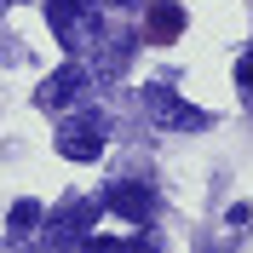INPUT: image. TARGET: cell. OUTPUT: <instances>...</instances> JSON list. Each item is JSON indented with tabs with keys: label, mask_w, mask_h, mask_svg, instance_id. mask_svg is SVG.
<instances>
[{
	"label": "cell",
	"mask_w": 253,
	"mask_h": 253,
	"mask_svg": "<svg viewBox=\"0 0 253 253\" xmlns=\"http://www.w3.org/2000/svg\"><path fill=\"white\" fill-rule=\"evenodd\" d=\"M150 115H156L161 126H173V132H202V126H213V115H207V110L184 104V98L167 92V86H150Z\"/></svg>",
	"instance_id": "3"
},
{
	"label": "cell",
	"mask_w": 253,
	"mask_h": 253,
	"mask_svg": "<svg viewBox=\"0 0 253 253\" xmlns=\"http://www.w3.org/2000/svg\"><path fill=\"white\" fill-rule=\"evenodd\" d=\"M86 63H63V69H52L46 81H41V104H46V110H69V104H75L81 92H86Z\"/></svg>",
	"instance_id": "5"
},
{
	"label": "cell",
	"mask_w": 253,
	"mask_h": 253,
	"mask_svg": "<svg viewBox=\"0 0 253 253\" xmlns=\"http://www.w3.org/2000/svg\"><path fill=\"white\" fill-rule=\"evenodd\" d=\"M236 81H242V92H253V52L236 63Z\"/></svg>",
	"instance_id": "9"
},
{
	"label": "cell",
	"mask_w": 253,
	"mask_h": 253,
	"mask_svg": "<svg viewBox=\"0 0 253 253\" xmlns=\"http://www.w3.org/2000/svg\"><path fill=\"white\" fill-rule=\"evenodd\" d=\"M178 29H184V12H178L173 0H161L156 12H150V41H173Z\"/></svg>",
	"instance_id": "6"
},
{
	"label": "cell",
	"mask_w": 253,
	"mask_h": 253,
	"mask_svg": "<svg viewBox=\"0 0 253 253\" xmlns=\"http://www.w3.org/2000/svg\"><path fill=\"white\" fill-rule=\"evenodd\" d=\"M0 6H6V0H0Z\"/></svg>",
	"instance_id": "11"
},
{
	"label": "cell",
	"mask_w": 253,
	"mask_h": 253,
	"mask_svg": "<svg viewBox=\"0 0 253 253\" xmlns=\"http://www.w3.org/2000/svg\"><path fill=\"white\" fill-rule=\"evenodd\" d=\"M98 6H132V0H98Z\"/></svg>",
	"instance_id": "10"
},
{
	"label": "cell",
	"mask_w": 253,
	"mask_h": 253,
	"mask_svg": "<svg viewBox=\"0 0 253 253\" xmlns=\"http://www.w3.org/2000/svg\"><path fill=\"white\" fill-rule=\"evenodd\" d=\"M46 23L69 52H86L98 35V17H92V0H46Z\"/></svg>",
	"instance_id": "1"
},
{
	"label": "cell",
	"mask_w": 253,
	"mask_h": 253,
	"mask_svg": "<svg viewBox=\"0 0 253 253\" xmlns=\"http://www.w3.org/2000/svg\"><path fill=\"white\" fill-rule=\"evenodd\" d=\"M58 156L63 161H98L104 156V126H98L92 115H69V121L58 126Z\"/></svg>",
	"instance_id": "2"
},
{
	"label": "cell",
	"mask_w": 253,
	"mask_h": 253,
	"mask_svg": "<svg viewBox=\"0 0 253 253\" xmlns=\"http://www.w3.org/2000/svg\"><path fill=\"white\" fill-rule=\"evenodd\" d=\"M6 224H12V230H35V224H41V202H12Z\"/></svg>",
	"instance_id": "8"
},
{
	"label": "cell",
	"mask_w": 253,
	"mask_h": 253,
	"mask_svg": "<svg viewBox=\"0 0 253 253\" xmlns=\"http://www.w3.org/2000/svg\"><path fill=\"white\" fill-rule=\"evenodd\" d=\"M98 202L110 207V213H121L126 224H150V219H156V190H150V184H110Z\"/></svg>",
	"instance_id": "4"
},
{
	"label": "cell",
	"mask_w": 253,
	"mask_h": 253,
	"mask_svg": "<svg viewBox=\"0 0 253 253\" xmlns=\"http://www.w3.org/2000/svg\"><path fill=\"white\" fill-rule=\"evenodd\" d=\"M98 207L104 202H63V230H86L98 219Z\"/></svg>",
	"instance_id": "7"
}]
</instances>
